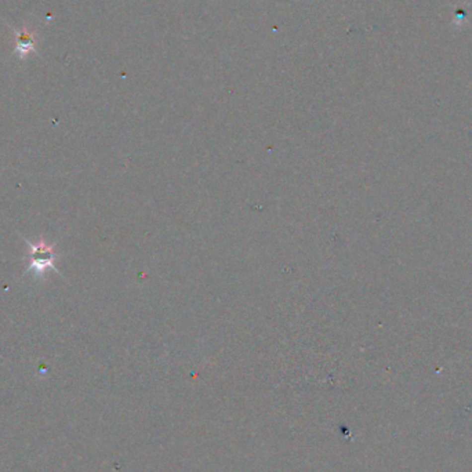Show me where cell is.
<instances>
[{
  "label": "cell",
  "mask_w": 472,
  "mask_h": 472,
  "mask_svg": "<svg viewBox=\"0 0 472 472\" xmlns=\"http://www.w3.org/2000/svg\"><path fill=\"white\" fill-rule=\"evenodd\" d=\"M32 260V265L35 268H46L51 265V261H53V255H51V250L46 248L42 246H33V258Z\"/></svg>",
  "instance_id": "1"
}]
</instances>
